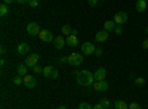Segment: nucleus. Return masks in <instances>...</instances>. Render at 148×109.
I'll use <instances>...</instances> for the list:
<instances>
[{
    "instance_id": "nucleus-24",
    "label": "nucleus",
    "mask_w": 148,
    "mask_h": 109,
    "mask_svg": "<svg viewBox=\"0 0 148 109\" xmlns=\"http://www.w3.org/2000/svg\"><path fill=\"white\" fill-rule=\"evenodd\" d=\"M31 69H33L34 74H43V68H42V66H37V65H36V66H33Z\"/></svg>"
},
{
    "instance_id": "nucleus-13",
    "label": "nucleus",
    "mask_w": 148,
    "mask_h": 109,
    "mask_svg": "<svg viewBox=\"0 0 148 109\" xmlns=\"http://www.w3.org/2000/svg\"><path fill=\"white\" fill-rule=\"evenodd\" d=\"M16 52H18L19 55H27V53H30V46H28L27 43H21V44H18V47H16Z\"/></svg>"
},
{
    "instance_id": "nucleus-20",
    "label": "nucleus",
    "mask_w": 148,
    "mask_h": 109,
    "mask_svg": "<svg viewBox=\"0 0 148 109\" xmlns=\"http://www.w3.org/2000/svg\"><path fill=\"white\" fill-rule=\"evenodd\" d=\"M71 32H73V28H71L70 25H62V28H61V34H62V35H67V37H68Z\"/></svg>"
},
{
    "instance_id": "nucleus-15",
    "label": "nucleus",
    "mask_w": 148,
    "mask_h": 109,
    "mask_svg": "<svg viewBox=\"0 0 148 109\" xmlns=\"http://www.w3.org/2000/svg\"><path fill=\"white\" fill-rule=\"evenodd\" d=\"M116 27H117V24L114 21H105L104 22V30L105 31H114Z\"/></svg>"
},
{
    "instance_id": "nucleus-17",
    "label": "nucleus",
    "mask_w": 148,
    "mask_h": 109,
    "mask_svg": "<svg viewBox=\"0 0 148 109\" xmlns=\"http://www.w3.org/2000/svg\"><path fill=\"white\" fill-rule=\"evenodd\" d=\"M53 69H55V66H51V65L45 66V68H43V75H45L46 78H51V77H52V72H53Z\"/></svg>"
},
{
    "instance_id": "nucleus-1",
    "label": "nucleus",
    "mask_w": 148,
    "mask_h": 109,
    "mask_svg": "<svg viewBox=\"0 0 148 109\" xmlns=\"http://www.w3.org/2000/svg\"><path fill=\"white\" fill-rule=\"evenodd\" d=\"M76 77H77V84H80L83 87H89V86H92V83H95L93 74L88 69L76 71Z\"/></svg>"
},
{
    "instance_id": "nucleus-39",
    "label": "nucleus",
    "mask_w": 148,
    "mask_h": 109,
    "mask_svg": "<svg viewBox=\"0 0 148 109\" xmlns=\"http://www.w3.org/2000/svg\"><path fill=\"white\" fill-rule=\"evenodd\" d=\"M101 2H105V0H101Z\"/></svg>"
},
{
    "instance_id": "nucleus-6",
    "label": "nucleus",
    "mask_w": 148,
    "mask_h": 109,
    "mask_svg": "<svg viewBox=\"0 0 148 109\" xmlns=\"http://www.w3.org/2000/svg\"><path fill=\"white\" fill-rule=\"evenodd\" d=\"M114 22L117 24V25H123V24L127 22V14L126 12H117V14L114 15Z\"/></svg>"
},
{
    "instance_id": "nucleus-33",
    "label": "nucleus",
    "mask_w": 148,
    "mask_h": 109,
    "mask_svg": "<svg viewBox=\"0 0 148 109\" xmlns=\"http://www.w3.org/2000/svg\"><path fill=\"white\" fill-rule=\"evenodd\" d=\"M142 49H148V39H145L142 41Z\"/></svg>"
},
{
    "instance_id": "nucleus-18",
    "label": "nucleus",
    "mask_w": 148,
    "mask_h": 109,
    "mask_svg": "<svg viewBox=\"0 0 148 109\" xmlns=\"http://www.w3.org/2000/svg\"><path fill=\"white\" fill-rule=\"evenodd\" d=\"M147 9V0H138L136 2V10L138 12H145Z\"/></svg>"
},
{
    "instance_id": "nucleus-11",
    "label": "nucleus",
    "mask_w": 148,
    "mask_h": 109,
    "mask_svg": "<svg viewBox=\"0 0 148 109\" xmlns=\"http://www.w3.org/2000/svg\"><path fill=\"white\" fill-rule=\"evenodd\" d=\"M108 40V31H98L96 32V35H95V41H98V43H104V41H107Z\"/></svg>"
},
{
    "instance_id": "nucleus-12",
    "label": "nucleus",
    "mask_w": 148,
    "mask_h": 109,
    "mask_svg": "<svg viewBox=\"0 0 148 109\" xmlns=\"http://www.w3.org/2000/svg\"><path fill=\"white\" fill-rule=\"evenodd\" d=\"M65 43L70 46V47H76L79 44V39H77V35L76 34H70L68 37L65 39Z\"/></svg>"
},
{
    "instance_id": "nucleus-31",
    "label": "nucleus",
    "mask_w": 148,
    "mask_h": 109,
    "mask_svg": "<svg viewBox=\"0 0 148 109\" xmlns=\"http://www.w3.org/2000/svg\"><path fill=\"white\" fill-rule=\"evenodd\" d=\"M98 2H99V0H88V3H89L90 7H95V6L98 5Z\"/></svg>"
},
{
    "instance_id": "nucleus-5",
    "label": "nucleus",
    "mask_w": 148,
    "mask_h": 109,
    "mask_svg": "<svg viewBox=\"0 0 148 109\" xmlns=\"http://www.w3.org/2000/svg\"><path fill=\"white\" fill-rule=\"evenodd\" d=\"M39 59H40V55H37V53H33V55H28L27 59H25V65L28 68H33L37 65V62H39Z\"/></svg>"
},
{
    "instance_id": "nucleus-21",
    "label": "nucleus",
    "mask_w": 148,
    "mask_h": 109,
    "mask_svg": "<svg viewBox=\"0 0 148 109\" xmlns=\"http://www.w3.org/2000/svg\"><path fill=\"white\" fill-rule=\"evenodd\" d=\"M116 109H129V106L125 100H117L116 102Z\"/></svg>"
},
{
    "instance_id": "nucleus-40",
    "label": "nucleus",
    "mask_w": 148,
    "mask_h": 109,
    "mask_svg": "<svg viewBox=\"0 0 148 109\" xmlns=\"http://www.w3.org/2000/svg\"><path fill=\"white\" fill-rule=\"evenodd\" d=\"M135 2H138V0H135Z\"/></svg>"
},
{
    "instance_id": "nucleus-2",
    "label": "nucleus",
    "mask_w": 148,
    "mask_h": 109,
    "mask_svg": "<svg viewBox=\"0 0 148 109\" xmlns=\"http://www.w3.org/2000/svg\"><path fill=\"white\" fill-rule=\"evenodd\" d=\"M67 58H68L67 62L73 66H79L83 64V55H80V53H70Z\"/></svg>"
},
{
    "instance_id": "nucleus-26",
    "label": "nucleus",
    "mask_w": 148,
    "mask_h": 109,
    "mask_svg": "<svg viewBox=\"0 0 148 109\" xmlns=\"http://www.w3.org/2000/svg\"><path fill=\"white\" fill-rule=\"evenodd\" d=\"M102 53H104V49H102V47H96V50H95V56L101 58V56H102Z\"/></svg>"
},
{
    "instance_id": "nucleus-36",
    "label": "nucleus",
    "mask_w": 148,
    "mask_h": 109,
    "mask_svg": "<svg viewBox=\"0 0 148 109\" xmlns=\"http://www.w3.org/2000/svg\"><path fill=\"white\" fill-rule=\"evenodd\" d=\"M16 2L22 5V3H28V2H30V0H16Z\"/></svg>"
},
{
    "instance_id": "nucleus-25",
    "label": "nucleus",
    "mask_w": 148,
    "mask_h": 109,
    "mask_svg": "<svg viewBox=\"0 0 148 109\" xmlns=\"http://www.w3.org/2000/svg\"><path fill=\"white\" fill-rule=\"evenodd\" d=\"M135 84H136V86H144L145 80H144L142 77H138V78H135Z\"/></svg>"
},
{
    "instance_id": "nucleus-30",
    "label": "nucleus",
    "mask_w": 148,
    "mask_h": 109,
    "mask_svg": "<svg viewBox=\"0 0 148 109\" xmlns=\"http://www.w3.org/2000/svg\"><path fill=\"white\" fill-rule=\"evenodd\" d=\"M114 32H116L117 35L123 34V28H121V25H117V27H116V30H114Z\"/></svg>"
},
{
    "instance_id": "nucleus-4",
    "label": "nucleus",
    "mask_w": 148,
    "mask_h": 109,
    "mask_svg": "<svg viewBox=\"0 0 148 109\" xmlns=\"http://www.w3.org/2000/svg\"><path fill=\"white\" fill-rule=\"evenodd\" d=\"M40 25L37 22H30L27 25V34L31 35V37H34V35H39L40 34Z\"/></svg>"
},
{
    "instance_id": "nucleus-10",
    "label": "nucleus",
    "mask_w": 148,
    "mask_h": 109,
    "mask_svg": "<svg viewBox=\"0 0 148 109\" xmlns=\"http://www.w3.org/2000/svg\"><path fill=\"white\" fill-rule=\"evenodd\" d=\"M93 89L96 91H105V90H108V83L105 80L104 81H95L93 83Z\"/></svg>"
},
{
    "instance_id": "nucleus-14",
    "label": "nucleus",
    "mask_w": 148,
    "mask_h": 109,
    "mask_svg": "<svg viewBox=\"0 0 148 109\" xmlns=\"http://www.w3.org/2000/svg\"><path fill=\"white\" fill-rule=\"evenodd\" d=\"M53 41H55V47H56L58 50H61V49H62V47L67 44L62 35H58V37H55V40H53Z\"/></svg>"
},
{
    "instance_id": "nucleus-34",
    "label": "nucleus",
    "mask_w": 148,
    "mask_h": 109,
    "mask_svg": "<svg viewBox=\"0 0 148 109\" xmlns=\"http://www.w3.org/2000/svg\"><path fill=\"white\" fill-rule=\"evenodd\" d=\"M93 109H105V108H104V106H102L101 103H96V105L93 106Z\"/></svg>"
},
{
    "instance_id": "nucleus-23",
    "label": "nucleus",
    "mask_w": 148,
    "mask_h": 109,
    "mask_svg": "<svg viewBox=\"0 0 148 109\" xmlns=\"http://www.w3.org/2000/svg\"><path fill=\"white\" fill-rule=\"evenodd\" d=\"M79 109H93V106H90L88 102H82L79 105Z\"/></svg>"
},
{
    "instance_id": "nucleus-3",
    "label": "nucleus",
    "mask_w": 148,
    "mask_h": 109,
    "mask_svg": "<svg viewBox=\"0 0 148 109\" xmlns=\"http://www.w3.org/2000/svg\"><path fill=\"white\" fill-rule=\"evenodd\" d=\"M80 49H82V53H83V55H95L96 47H95L93 43H90V41H84V43H82Z\"/></svg>"
},
{
    "instance_id": "nucleus-41",
    "label": "nucleus",
    "mask_w": 148,
    "mask_h": 109,
    "mask_svg": "<svg viewBox=\"0 0 148 109\" xmlns=\"http://www.w3.org/2000/svg\"><path fill=\"white\" fill-rule=\"evenodd\" d=\"M39 2H42V0H39Z\"/></svg>"
},
{
    "instance_id": "nucleus-29",
    "label": "nucleus",
    "mask_w": 148,
    "mask_h": 109,
    "mask_svg": "<svg viewBox=\"0 0 148 109\" xmlns=\"http://www.w3.org/2000/svg\"><path fill=\"white\" fill-rule=\"evenodd\" d=\"M28 3H30L31 7H37V6H39V0H30Z\"/></svg>"
},
{
    "instance_id": "nucleus-28",
    "label": "nucleus",
    "mask_w": 148,
    "mask_h": 109,
    "mask_svg": "<svg viewBox=\"0 0 148 109\" xmlns=\"http://www.w3.org/2000/svg\"><path fill=\"white\" fill-rule=\"evenodd\" d=\"M99 103H101V105H102L105 109L110 106V100H108V99H101V100H99Z\"/></svg>"
},
{
    "instance_id": "nucleus-35",
    "label": "nucleus",
    "mask_w": 148,
    "mask_h": 109,
    "mask_svg": "<svg viewBox=\"0 0 148 109\" xmlns=\"http://www.w3.org/2000/svg\"><path fill=\"white\" fill-rule=\"evenodd\" d=\"M15 0H3V3H6V5H10V3H14Z\"/></svg>"
},
{
    "instance_id": "nucleus-19",
    "label": "nucleus",
    "mask_w": 148,
    "mask_h": 109,
    "mask_svg": "<svg viewBox=\"0 0 148 109\" xmlns=\"http://www.w3.org/2000/svg\"><path fill=\"white\" fill-rule=\"evenodd\" d=\"M8 12H9V5H6V3L0 5V16H6Z\"/></svg>"
},
{
    "instance_id": "nucleus-16",
    "label": "nucleus",
    "mask_w": 148,
    "mask_h": 109,
    "mask_svg": "<svg viewBox=\"0 0 148 109\" xmlns=\"http://www.w3.org/2000/svg\"><path fill=\"white\" fill-rule=\"evenodd\" d=\"M27 71H28V66L27 65H18L16 66V72H18V75H21V77H25L27 75Z\"/></svg>"
},
{
    "instance_id": "nucleus-8",
    "label": "nucleus",
    "mask_w": 148,
    "mask_h": 109,
    "mask_svg": "<svg viewBox=\"0 0 148 109\" xmlns=\"http://www.w3.org/2000/svg\"><path fill=\"white\" fill-rule=\"evenodd\" d=\"M93 77H95V81H104L105 77H107V69L105 68H98L95 71Z\"/></svg>"
},
{
    "instance_id": "nucleus-22",
    "label": "nucleus",
    "mask_w": 148,
    "mask_h": 109,
    "mask_svg": "<svg viewBox=\"0 0 148 109\" xmlns=\"http://www.w3.org/2000/svg\"><path fill=\"white\" fill-rule=\"evenodd\" d=\"M12 81H14V84H15V86H21V84L24 83V77H21V75H16V77H14V80H12Z\"/></svg>"
},
{
    "instance_id": "nucleus-27",
    "label": "nucleus",
    "mask_w": 148,
    "mask_h": 109,
    "mask_svg": "<svg viewBox=\"0 0 148 109\" xmlns=\"http://www.w3.org/2000/svg\"><path fill=\"white\" fill-rule=\"evenodd\" d=\"M129 109H142V108H141V105H139V103H136V102H132V103L129 105Z\"/></svg>"
},
{
    "instance_id": "nucleus-9",
    "label": "nucleus",
    "mask_w": 148,
    "mask_h": 109,
    "mask_svg": "<svg viewBox=\"0 0 148 109\" xmlns=\"http://www.w3.org/2000/svg\"><path fill=\"white\" fill-rule=\"evenodd\" d=\"M24 84H25V87L27 89H34L36 87V84H37V81H36V78L33 77V75H25L24 77Z\"/></svg>"
},
{
    "instance_id": "nucleus-38",
    "label": "nucleus",
    "mask_w": 148,
    "mask_h": 109,
    "mask_svg": "<svg viewBox=\"0 0 148 109\" xmlns=\"http://www.w3.org/2000/svg\"><path fill=\"white\" fill-rule=\"evenodd\" d=\"M147 34H148V27H147Z\"/></svg>"
},
{
    "instance_id": "nucleus-32",
    "label": "nucleus",
    "mask_w": 148,
    "mask_h": 109,
    "mask_svg": "<svg viewBox=\"0 0 148 109\" xmlns=\"http://www.w3.org/2000/svg\"><path fill=\"white\" fill-rule=\"evenodd\" d=\"M58 74H59V72H58V69L55 68V69H53V72H52V77H51V80H55V78H58Z\"/></svg>"
},
{
    "instance_id": "nucleus-37",
    "label": "nucleus",
    "mask_w": 148,
    "mask_h": 109,
    "mask_svg": "<svg viewBox=\"0 0 148 109\" xmlns=\"http://www.w3.org/2000/svg\"><path fill=\"white\" fill-rule=\"evenodd\" d=\"M56 109H67V108H65V106H64V105H61V106H58V108H56Z\"/></svg>"
},
{
    "instance_id": "nucleus-7",
    "label": "nucleus",
    "mask_w": 148,
    "mask_h": 109,
    "mask_svg": "<svg viewBox=\"0 0 148 109\" xmlns=\"http://www.w3.org/2000/svg\"><path fill=\"white\" fill-rule=\"evenodd\" d=\"M39 39H40L42 41H45V43L55 40V39H53L52 31H49V30H42V31H40V34H39Z\"/></svg>"
}]
</instances>
